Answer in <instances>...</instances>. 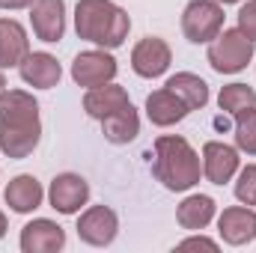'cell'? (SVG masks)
Segmentation results:
<instances>
[{"instance_id":"cell-1","label":"cell","mask_w":256,"mask_h":253,"mask_svg":"<svg viewBox=\"0 0 256 253\" xmlns=\"http://www.w3.org/2000/svg\"><path fill=\"white\" fill-rule=\"evenodd\" d=\"M42 140L39 102L27 90L0 92V152L12 161H24L36 152Z\"/></svg>"},{"instance_id":"cell-2","label":"cell","mask_w":256,"mask_h":253,"mask_svg":"<svg viewBox=\"0 0 256 253\" xmlns=\"http://www.w3.org/2000/svg\"><path fill=\"white\" fill-rule=\"evenodd\" d=\"M152 176L173 194H185L202 179V158L182 134H161L152 143Z\"/></svg>"},{"instance_id":"cell-3","label":"cell","mask_w":256,"mask_h":253,"mask_svg":"<svg viewBox=\"0 0 256 253\" xmlns=\"http://www.w3.org/2000/svg\"><path fill=\"white\" fill-rule=\"evenodd\" d=\"M74 30L84 42L114 51V48L126 45L128 33H131V15L114 0H78Z\"/></svg>"},{"instance_id":"cell-4","label":"cell","mask_w":256,"mask_h":253,"mask_svg":"<svg viewBox=\"0 0 256 253\" xmlns=\"http://www.w3.org/2000/svg\"><path fill=\"white\" fill-rule=\"evenodd\" d=\"M254 48H256V42L248 39L238 27H224V30L208 42L206 60H208V66H212L218 74H238V72H244V68L250 66Z\"/></svg>"},{"instance_id":"cell-5","label":"cell","mask_w":256,"mask_h":253,"mask_svg":"<svg viewBox=\"0 0 256 253\" xmlns=\"http://www.w3.org/2000/svg\"><path fill=\"white\" fill-rule=\"evenodd\" d=\"M224 6L214 0H191L182 12V33L194 45H208L224 30Z\"/></svg>"},{"instance_id":"cell-6","label":"cell","mask_w":256,"mask_h":253,"mask_svg":"<svg viewBox=\"0 0 256 253\" xmlns=\"http://www.w3.org/2000/svg\"><path fill=\"white\" fill-rule=\"evenodd\" d=\"M78 238L90 248H108L120 236V218L110 206H90L78 212Z\"/></svg>"},{"instance_id":"cell-7","label":"cell","mask_w":256,"mask_h":253,"mask_svg":"<svg viewBox=\"0 0 256 253\" xmlns=\"http://www.w3.org/2000/svg\"><path fill=\"white\" fill-rule=\"evenodd\" d=\"M120 66H116V57L104 48H92V51H80L74 60H72V80L78 86H102V84H110L116 78Z\"/></svg>"},{"instance_id":"cell-8","label":"cell","mask_w":256,"mask_h":253,"mask_svg":"<svg viewBox=\"0 0 256 253\" xmlns=\"http://www.w3.org/2000/svg\"><path fill=\"white\" fill-rule=\"evenodd\" d=\"M202 179L212 182V185H226L236 179L238 167H242V158H238V149L224 143V140H208L202 143Z\"/></svg>"},{"instance_id":"cell-9","label":"cell","mask_w":256,"mask_h":253,"mask_svg":"<svg viewBox=\"0 0 256 253\" xmlns=\"http://www.w3.org/2000/svg\"><path fill=\"white\" fill-rule=\"evenodd\" d=\"M48 202L60 214H78L90 202V182L80 173H57L48 188Z\"/></svg>"},{"instance_id":"cell-10","label":"cell","mask_w":256,"mask_h":253,"mask_svg":"<svg viewBox=\"0 0 256 253\" xmlns=\"http://www.w3.org/2000/svg\"><path fill=\"white\" fill-rule=\"evenodd\" d=\"M170 63H173V51L161 36H146L131 48V68L137 78H146V80L161 78L170 68Z\"/></svg>"},{"instance_id":"cell-11","label":"cell","mask_w":256,"mask_h":253,"mask_svg":"<svg viewBox=\"0 0 256 253\" xmlns=\"http://www.w3.org/2000/svg\"><path fill=\"white\" fill-rule=\"evenodd\" d=\"M21 253H57L66 248V230L51 218H33L18 236Z\"/></svg>"},{"instance_id":"cell-12","label":"cell","mask_w":256,"mask_h":253,"mask_svg":"<svg viewBox=\"0 0 256 253\" xmlns=\"http://www.w3.org/2000/svg\"><path fill=\"white\" fill-rule=\"evenodd\" d=\"M218 236L224 244L242 248L256 238V212L254 206H230L218 214Z\"/></svg>"},{"instance_id":"cell-13","label":"cell","mask_w":256,"mask_h":253,"mask_svg":"<svg viewBox=\"0 0 256 253\" xmlns=\"http://www.w3.org/2000/svg\"><path fill=\"white\" fill-rule=\"evenodd\" d=\"M30 27L39 42H60L66 36V3L63 0H33L30 6Z\"/></svg>"},{"instance_id":"cell-14","label":"cell","mask_w":256,"mask_h":253,"mask_svg":"<svg viewBox=\"0 0 256 253\" xmlns=\"http://www.w3.org/2000/svg\"><path fill=\"white\" fill-rule=\"evenodd\" d=\"M18 74L33 90H54L63 78V66L48 51H30L18 66Z\"/></svg>"},{"instance_id":"cell-15","label":"cell","mask_w":256,"mask_h":253,"mask_svg":"<svg viewBox=\"0 0 256 253\" xmlns=\"http://www.w3.org/2000/svg\"><path fill=\"white\" fill-rule=\"evenodd\" d=\"M126 104H131V98H128V90L126 86H120V84H102V86H92V90H86L84 92V114L90 116V120H104V116H110V114H116V110H122Z\"/></svg>"},{"instance_id":"cell-16","label":"cell","mask_w":256,"mask_h":253,"mask_svg":"<svg viewBox=\"0 0 256 253\" xmlns=\"http://www.w3.org/2000/svg\"><path fill=\"white\" fill-rule=\"evenodd\" d=\"M188 114H191L188 104L173 90H167V86H161V90H155V92L146 96V116H149L152 126L170 128V126H176V122H182Z\"/></svg>"},{"instance_id":"cell-17","label":"cell","mask_w":256,"mask_h":253,"mask_svg":"<svg viewBox=\"0 0 256 253\" xmlns=\"http://www.w3.org/2000/svg\"><path fill=\"white\" fill-rule=\"evenodd\" d=\"M3 200H6V206H9L15 214H30V212H36V208L42 206L45 188H42V182H39L36 176L21 173V176L9 179V185L3 190Z\"/></svg>"},{"instance_id":"cell-18","label":"cell","mask_w":256,"mask_h":253,"mask_svg":"<svg viewBox=\"0 0 256 253\" xmlns=\"http://www.w3.org/2000/svg\"><path fill=\"white\" fill-rule=\"evenodd\" d=\"M214 218H218V202L208 194H188L176 206V220L188 232H202Z\"/></svg>"},{"instance_id":"cell-19","label":"cell","mask_w":256,"mask_h":253,"mask_svg":"<svg viewBox=\"0 0 256 253\" xmlns=\"http://www.w3.org/2000/svg\"><path fill=\"white\" fill-rule=\"evenodd\" d=\"M30 54V39L21 21L0 18V68H18Z\"/></svg>"},{"instance_id":"cell-20","label":"cell","mask_w":256,"mask_h":253,"mask_svg":"<svg viewBox=\"0 0 256 253\" xmlns=\"http://www.w3.org/2000/svg\"><path fill=\"white\" fill-rule=\"evenodd\" d=\"M102 134H104V140L114 143V146L134 143L137 134H140V116H137L134 104H126L122 110L104 116V120H102Z\"/></svg>"},{"instance_id":"cell-21","label":"cell","mask_w":256,"mask_h":253,"mask_svg":"<svg viewBox=\"0 0 256 253\" xmlns=\"http://www.w3.org/2000/svg\"><path fill=\"white\" fill-rule=\"evenodd\" d=\"M164 86L173 90L188 104V110H202L208 104V84L200 74H194V72H176V74H170Z\"/></svg>"},{"instance_id":"cell-22","label":"cell","mask_w":256,"mask_h":253,"mask_svg":"<svg viewBox=\"0 0 256 253\" xmlns=\"http://www.w3.org/2000/svg\"><path fill=\"white\" fill-rule=\"evenodd\" d=\"M218 108L224 114H230V116H236V114H242L248 108H256V90L250 84H238V80L226 84L218 92Z\"/></svg>"},{"instance_id":"cell-23","label":"cell","mask_w":256,"mask_h":253,"mask_svg":"<svg viewBox=\"0 0 256 253\" xmlns=\"http://www.w3.org/2000/svg\"><path fill=\"white\" fill-rule=\"evenodd\" d=\"M236 149L256 155V108L236 114Z\"/></svg>"},{"instance_id":"cell-24","label":"cell","mask_w":256,"mask_h":253,"mask_svg":"<svg viewBox=\"0 0 256 253\" xmlns=\"http://www.w3.org/2000/svg\"><path fill=\"white\" fill-rule=\"evenodd\" d=\"M236 200L242 206H256V164L238 167L236 173Z\"/></svg>"},{"instance_id":"cell-25","label":"cell","mask_w":256,"mask_h":253,"mask_svg":"<svg viewBox=\"0 0 256 253\" xmlns=\"http://www.w3.org/2000/svg\"><path fill=\"white\" fill-rule=\"evenodd\" d=\"M238 30H242L248 39L256 42V0L242 3V9H238Z\"/></svg>"},{"instance_id":"cell-26","label":"cell","mask_w":256,"mask_h":253,"mask_svg":"<svg viewBox=\"0 0 256 253\" xmlns=\"http://www.w3.org/2000/svg\"><path fill=\"white\" fill-rule=\"evenodd\" d=\"M176 250H208V253H218L220 250V244L214 242V238H208V236H191V238H185V242H179L176 244Z\"/></svg>"},{"instance_id":"cell-27","label":"cell","mask_w":256,"mask_h":253,"mask_svg":"<svg viewBox=\"0 0 256 253\" xmlns=\"http://www.w3.org/2000/svg\"><path fill=\"white\" fill-rule=\"evenodd\" d=\"M33 6V0H0V9H6V12H15V9H30Z\"/></svg>"},{"instance_id":"cell-28","label":"cell","mask_w":256,"mask_h":253,"mask_svg":"<svg viewBox=\"0 0 256 253\" xmlns=\"http://www.w3.org/2000/svg\"><path fill=\"white\" fill-rule=\"evenodd\" d=\"M6 230H9V220H6V214H3V212H0V238H3V236H6Z\"/></svg>"},{"instance_id":"cell-29","label":"cell","mask_w":256,"mask_h":253,"mask_svg":"<svg viewBox=\"0 0 256 253\" xmlns=\"http://www.w3.org/2000/svg\"><path fill=\"white\" fill-rule=\"evenodd\" d=\"M214 3H220V6H230V3H244V0H214Z\"/></svg>"},{"instance_id":"cell-30","label":"cell","mask_w":256,"mask_h":253,"mask_svg":"<svg viewBox=\"0 0 256 253\" xmlns=\"http://www.w3.org/2000/svg\"><path fill=\"white\" fill-rule=\"evenodd\" d=\"M6 90V78H3V68H0V92Z\"/></svg>"}]
</instances>
